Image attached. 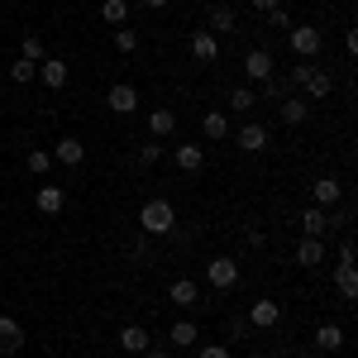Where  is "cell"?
Listing matches in <instances>:
<instances>
[{
	"mask_svg": "<svg viewBox=\"0 0 358 358\" xmlns=\"http://www.w3.org/2000/svg\"><path fill=\"white\" fill-rule=\"evenodd\" d=\"M138 229H143L148 239L172 234V229H177V206H172V201H163V196L143 201V206H138Z\"/></svg>",
	"mask_w": 358,
	"mask_h": 358,
	"instance_id": "1",
	"label": "cell"
},
{
	"mask_svg": "<svg viewBox=\"0 0 358 358\" xmlns=\"http://www.w3.org/2000/svg\"><path fill=\"white\" fill-rule=\"evenodd\" d=\"M206 282H210L215 292H229V287H239V263H234V258H224V253L206 258Z\"/></svg>",
	"mask_w": 358,
	"mask_h": 358,
	"instance_id": "2",
	"label": "cell"
},
{
	"mask_svg": "<svg viewBox=\"0 0 358 358\" xmlns=\"http://www.w3.org/2000/svg\"><path fill=\"white\" fill-rule=\"evenodd\" d=\"M287 38H292V53H296V57H306V62H315L320 43H325L315 24H292V29H287Z\"/></svg>",
	"mask_w": 358,
	"mask_h": 358,
	"instance_id": "3",
	"label": "cell"
},
{
	"mask_svg": "<svg viewBox=\"0 0 358 358\" xmlns=\"http://www.w3.org/2000/svg\"><path fill=\"white\" fill-rule=\"evenodd\" d=\"M296 224H301V239H325L330 224H334V215L325 210V206H306L301 215H296Z\"/></svg>",
	"mask_w": 358,
	"mask_h": 358,
	"instance_id": "4",
	"label": "cell"
},
{
	"mask_svg": "<svg viewBox=\"0 0 358 358\" xmlns=\"http://www.w3.org/2000/svg\"><path fill=\"white\" fill-rule=\"evenodd\" d=\"M253 330H277L282 325V306L273 301V296H258V301L248 306V315H244Z\"/></svg>",
	"mask_w": 358,
	"mask_h": 358,
	"instance_id": "5",
	"label": "cell"
},
{
	"mask_svg": "<svg viewBox=\"0 0 358 358\" xmlns=\"http://www.w3.org/2000/svg\"><path fill=\"white\" fill-rule=\"evenodd\" d=\"M106 106H110L115 115H134V110H138V86H129V82H115L110 91H106Z\"/></svg>",
	"mask_w": 358,
	"mask_h": 358,
	"instance_id": "6",
	"label": "cell"
},
{
	"mask_svg": "<svg viewBox=\"0 0 358 358\" xmlns=\"http://www.w3.org/2000/svg\"><path fill=\"white\" fill-rule=\"evenodd\" d=\"M192 57H196V62H206V67L220 62V38H215L210 29H196V34H192Z\"/></svg>",
	"mask_w": 358,
	"mask_h": 358,
	"instance_id": "7",
	"label": "cell"
},
{
	"mask_svg": "<svg viewBox=\"0 0 358 358\" xmlns=\"http://www.w3.org/2000/svg\"><path fill=\"white\" fill-rule=\"evenodd\" d=\"M244 72H248V82H268L277 67H273V53L268 48H248L244 53Z\"/></svg>",
	"mask_w": 358,
	"mask_h": 358,
	"instance_id": "8",
	"label": "cell"
},
{
	"mask_svg": "<svg viewBox=\"0 0 358 358\" xmlns=\"http://www.w3.org/2000/svg\"><path fill=\"white\" fill-rule=\"evenodd\" d=\"M67 77H72V67H67L62 57H43V62H38V82L48 86V91H62Z\"/></svg>",
	"mask_w": 358,
	"mask_h": 358,
	"instance_id": "9",
	"label": "cell"
},
{
	"mask_svg": "<svg viewBox=\"0 0 358 358\" xmlns=\"http://www.w3.org/2000/svg\"><path fill=\"white\" fill-rule=\"evenodd\" d=\"M277 115H282V124H287V129H301L306 120H310V101H301V96H282Z\"/></svg>",
	"mask_w": 358,
	"mask_h": 358,
	"instance_id": "10",
	"label": "cell"
},
{
	"mask_svg": "<svg viewBox=\"0 0 358 358\" xmlns=\"http://www.w3.org/2000/svg\"><path fill=\"white\" fill-rule=\"evenodd\" d=\"M53 163L82 167L86 163V143H82V138H57V143H53Z\"/></svg>",
	"mask_w": 358,
	"mask_h": 358,
	"instance_id": "11",
	"label": "cell"
},
{
	"mask_svg": "<svg viewBox=\"0 0 358 358\" xmlns=\"http://www.w3.org/2000/svg\"><path fill=\"white\" fill-rule=\"evenodd\" d=\"M24 349V325L15 315H0V354H20Z\"/></svg>",
	"mask_w": 358,
	"mask_h": 358,
	"instance_id": "12",
	"label": "cell"
},
{
	"mask_svg": "<svg viewBox=\"0 0 358 358\" xmlns=\"http://www.w3.org/2000/svg\"><path fill=\"white\" fill-rule=\"evenodd\" d=\"M34 206H38V215H62V206H67V192L62 187H38V196H34Z\"/></svg>",
	"mask_w": 358,
	"mask_h": 358,
	"instance_id": "13",
	"label": "cell"
},
{
	"mask_svg": "<svg viewBox=\"0 0 358 358\" xmlns=\"http://www.w3.org/2000/svg\"><path fill=\"white\" fill-rule=\"evenodd\" d=\"M234 143H239L244 153H263V148H268V129L253 120V124H244V129H234Z\"/></svg>",
	"mask_w": 358,
	"mask_h": 358,
	"instance_id": "14",
	"label": "cell"
},
{
	"mask_svg": "<svg viewBox=\"0 0 358 358\" xmlns=\"http://www.w3.org/2000/svg\"><path fill=\"white\" fill-rule=\"evenodd\" d=\"M325 258H330V244H325V239H301V244H296V263H301V268H320Z\"/></svg>",
	"mask_w": 358,
	"mask_h": 358,
	"instance_id": "15",
	"label": "cell"
},
{
	"mask_svg": "<svg viewBox=\"0 0 358 358\" xmlns=\"http://www.w3.org/2000/svg\"><path fill=\"white\" fill-rule=\"evenodd\" d=\"M339 349H344V325L325 320V325L315 330V354H339Z\"/></svg>",
	"mask_w": 358,
	"mask_h": 358,
	"instance_id": "16",
	"label": "cell"
},
{
	"mask_svg": "<svg viewBox=\"0 0 358 358\" xmlns=\"http://www.w3.org/2000/svg\"><path fill=\"white\" fill-rule=\"evenodd\" d=\"M167 296L182 306V310H192V306H201V287H196L192 277H177V282L167 287Z\"/></svg>",
	"mask_w": 358,
	"mask_h": 358,
	"instance_id": "17",
	"label": "cell"
},
{
	"mask_svg": "<svg viewBox=\"0 0 358 358\" xmlns=\"http://www.w3.org/2000/svg\"><path fill=\"white\" fill-rule=\"evenodd\" d=\"M120 349H124V354H148L153 339H148L143 325H124V330H120Z\"/></svg>",
	"mask_w": 358,
	"mask_h": 358,
	"instance_id": "18",
	"label": "cell"
},
{
	"mask_svg": "<svg viewBox=\"0 0 358 358\" xmlns=\"http://www.w3.org/2000/svg\"><path fill=\"white\" fill-rule=\"evenodd\" d=\"M310 196H315V206H325V210H334V206L344 201V187H339L334 177H320V182L310 187Z\"/></svg>",
	"mask_w": 358,
	"mask_h": 358,
	"instance_id": "19",
	"label": "cell"
},
{
	"mask_svg": "<svg viewBox=\"0 0 358 358\" xmlns=\"http://www.w3.org/2000/svg\"><path fill=\"white\" fill-rule=\"evenodd\" d=\"M334 292H339L344 301H354V296H358V268H354V263H339V268H334Z\"/></svg>",
	"mask_w": 358,
	"mask_h": 358,
	"instance_id": "20",
	"label": "cell"
},
{
	"mask_svg": "<svg viewBox=\"0 0 358 358\" xmlns=\"http://www.w3.org/2000/svg\"><path fill=\"white\" fill-rule=\"evenodd\" d=\"M330 91H334V77L325 72V67H310V77H306V96H310V101H325Z\"/></svg>",
	"mask_w": 358,
	"mask_h": 358,
	"instance_id": "21",
	"label": "cell"
},
{
	"mask_svg": "<svg viewBox=\"0 0 358 358\" xmlns=\"http://www.w3.org/2000/svg\"><path fill=\"white\" fill-rule=\"evenodd\" d=\"M172 158H177V167H182V172H201V167H206L201 143H177V153H172Z\"/></svg>",
	"mask_w": 358,
	"mask_h": 358,
	"instance_id": "22",
	"label": "cell"
},
{
	"mask_svg": "<svg viewBox=\"0 0 358 358\" xmlns=\"http://www.w3.org/2000/svg\"><path fill=\"white\" fill-rule=\"evenodd\" d=\"M201 129H206V138L220 143V138H229V115H224V110H206V115H201Z\"/></svg>",
	"mask_w": 358,
	"mask_h": 358,
	"instance_id": "23",
	"label": "cell"
},
{
	"mask_svg": "<svg viewBox=\"0 0 358 358\" xmlns=\"http://www.w3.org/2000/svg\"><path fill=\"white\" fill-rule=\"evenodd\" d=\"M172 344H177V349H196V339H201V330H196V320H177V325H172Z\"/></svg>",
	"mask_w": 358,
	"mask_h": 358,
	"instance_id": "24",
	"label": "cell"
},
{
	"mask_svg": "<svg viewBox=\"0 0 358 358\" xmlns=\"http://www.w3.org/2000/svg\"><path fill=\"white\" fill-rule=\"evenodd\" d=\"M101 20L115 29H124V20H129V0H101Z\"/></svg>",
	"mask_w": 358,
	"mask_h": 358,
	"instance_id": "25",
	"label": "cell"
},
{
	"mask_svg": "<svg viewBox=\"0 0 358 358\" xmlns=\"http://www.w3.org/2000/svg\"><path fill=\"white\" fill-rule=\"evenodd\" d=\"M172 129H177V115H172V110H153V115H148V134H153V138H167Z\"/></svg>",
	"mask_w": 358,
	"mask_h": 358,
	"instance_id": "26",
	"label": "cell"
},
{
	"mask_svg": "<svg viewBox=\"0 0 358 358\" xmlns=\"http://www.w3.org/2000/svg\"><path fill=\"white\" fill-rule=\"evenodd\" d=\"M224 106H229V110H253V106H258V96H253V86H234V91H229V96H224Z\"/></svg>",
	"mask_w": 358,
	"mask_h": 358,
	"instance_id": "27",
	"label": "cell"
},
{
	"mask_svg": "<svg viewBox=\"0 0 358 358\" xmlns=\"http://www.w3.org/2000/svg\"><path fill=\"white\" fill-rule=\"evenodd\" d=\"M234 24H239V20H234L229 5H210V29H215V34H234Z\"/></svg>",
	"mask_w": 358,
	"mask_h": 358,
	"instance_id": "28",
	"label": "cell"
},
{
	"mask_svg": "<svg viewBox=\"0 0 358 358\" xmlns=\"http://www.w3.org/2000/svg\"><path fill=\"white\" fill-rule=\"evenodd\" d=\"M10 82H15V86H29V82H38V62H24V57H20V62L10 67Z\"/></svg>",
	"mask_w": 358,
	"mask_h": 358,
	"instance_id": "29",
	"label": "cell"
},
{
	"mask_svg": "<svg viewBox=\"0 0 358 358\" xmlns=\"http://www.w3.org/2000/svg\"><path fill=\"white\" fill-rule=\"evenodd\" d=\"M24 167L34 172V177H43V172L53 167V153H43V148H29V153H24Z\"/></svg>",
	"mask_w": 358,
	"mask_h": 358,
	"instance_id": "30",
	"label": "cell"
},
{
	"mask_svg": "<svg viewBox=\"0 0 358 358\" xmlns=\"http://www.w3.org/2000/svg\"><path fill=\"white\" fill-rule=\"evenodd\" d=\"M258 96H263V101H282V96H292V91H287V82L273 72L268 82H258Z\"/></svg>",
	"mask_w": 358,
	"mask_h": 358,
	"instance_id": "31",
	"label": "cell"
},
{
	"mask_svg": "<svg viewBox=\"0 0 358 358\" xmlns=\"http://www.w3.org/2000/svg\"><path fill=\"white\" fill-rule=\"evenodd\" d=\"M134 163H138V167L163 163V143H138V148H134Z\"/></svg>",
	"mask_w": 358,
	"mask_h": 358,
	"instance_id": "32",
	"label": "cell"
},
{
	"mask_svg": "<svg viewBox=\"0 0 358 358\" xmlns=\"http://www.w3.org/2000/svg\"><path fill=\"white\" fill-rule=\"evenodd\" d=\"M20 57H24V62H43V38H38V34H24V48H20Z\"/></svg>",
	"mask_w": 358,
	"mask_h": 358,
	"instance_id": "33",
	"label": "cell"
},
{
	"mask_svg": "<svg viewBox=\"0 0 358 358\" xmlns=\"http://www.w3.org/2000/svg\"><path fill=\"white\" fill-rule=\"evenodd\" d=\"M310 67H315V62H296V67H292V72H287V77H282V82H287V91H296V86H306V77H310Z\"/></svg>",
	"mask_w": 358,
	"mask_h": 358,
	"instance_id": "34",
	"label": "cell"
},
{
	"mask_svg": "<svg viewBox=\"0 0 358 358\" xmlns=\"http://www.w3.org/2000/svg\"><path fill=\"white\" fill-rule=\"evenodd\" d=\"M115 48L120 53H138V29H115Z\"/></svg>",
	"mask_w": 358,
	"mask_h": 358,
	"instance_id": "35",
	"label": "cell"
},
{
	"mask_svg": "<svg viewBox=\"0 0 358 358\" xmlns=\"http://www.w3.org/2000/svg\"><path fill=\"white\" fill-rule=\"evenodd\" d=\"M268 24H273V29H292V15L277 5V10H268Z\"/></svg>",
	"mask_w": 358,
	"mask_h": 358,
	"instance_id": "36",
	"label": "cell"
},
{
	"mask_svg": "<svg viewBox=\"0 0 358 358\" xmlns=\"http://www.w3.org/2000/svg\"><path fill=\"white\" fill-rule=\"evenodd\" d=\"M196 358H229V349H224V344H201Z\"/></svg>",
	"mask_w": 358,
	"mask_h": 358,
	"instance_id": "37",
	"label": "cell"
},
{
	"mask_svg": "<svg viewBox=\"0 0 358 358\" xmlns=\"http://www.w3.org/2000/svg\"><path fill=\"white\" fill-rule=\"evenodd\" d=\"M134 263H153V248H148V239H138V244H134Z\"/></svg>",
	"mask_w": 358,
	"mask_h": 358,
	"instance_id": "38",
	"label": "cell"
},
{
	"mask_svg": "<svg viewBox=\"0 0 358 358\" xmlns=\"http://www.w3.org/2000/svg\"><path fill=\"white\" fill-rule=\"evenodd\" d=\"M339 263H354V239L344 234V244H339Z\"/></svg>",
	"mask_w": 358,
	"mask_h": 358,
	"instance_id": "39",
	"label": "cell"
},
{
	"mask_svg": "<svg viewBox=\"0 0 358 358\" xmlns=\"http://www.w3.org/2000/svg\"><path fill=\"white\" fill-rule=\"evenodd\" d=\"M253 10H258V15H268V10H277V0H253Z\"/></svg>",
	"mask_w": 358,
	"mask_h": 358,
	"instance_id": "40",
	"label": "cell"
},
{
	"mask_svg": "<svg viewBox=\"0 0 358 358\" xmlns=\"http://www.w3.org/2000/svg\"><path fill=\"white\" fill-rule=\"evenodd\" d=\"M134 5H148V10H167V0H134Z\"/></svg>",
	"mask_w": 358,
	"mask_h": 358,
	"instance_id": "41",
	"label": "cell"
},
{
	"mask_svg": "<svg viewBox=\"0 0 358 358\" xmlns=\"http://www.w3.org/2000/svg\"><path fill=\"white\" fill-rule=\"evenodd\" d=\"M143 358H172V354H163V349H148V354H143Z\"/></svg>",
	"mask_w": 358,
	"mask_h": 358,
	"instance_id": "42",
	"label": "cell"
},
{
	"mask_svg": "<svg viewBox=\"0 0 358 358\" xmlns=\"http://www.w3.org/2000/svg\"><path fill=\"white\" fill-rule=\"evenodd\" d=\"M258 358H277V354H258Z\"/></svg>",
	"mask_w": 358,
	"mask_h": 358,
	"instance_id": "43",
	"label": "cell"
}]
</instances>
